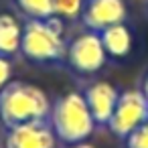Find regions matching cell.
<instances>
[{
	"mask_svg": "<svg viewBox=\"0 0 148 148\" xmlns=\"http://www.w3.org/2000/svg\"><path fill=\"white\" fill-rule=\"evenodd\" d=\"M49 95L27 81H8L0 89V124L6 130L31 122L49 120Z\"/></svg>",
	"mask_w": 148,
	"mask_h": 148,
	"instance_id": "obj_2",
	"label": "cell"
},
{
	"mask_svg": "<svg viewBox=\"0 0 148 148\" xmlns=\"http://www.w3.org/2000/svg\"><path fill=\"white\" fill-rule=\"evenodd\" d=\"M14 6L27 18H51L55 16V0H12Z\"/></svg>",
	"mask_w": 148,
	"mask_h": 148,
	"instance_id": "obj_11",
	"label": "cell"
},
{
	"mask_svg": "<svg viewBox=\"0 0 148 148\" xmlns=\"http://www.w3.org/2000/svg\"><path fill=\"white\" fill-rule=\"evenodd\" d=\"M140 91L146 95V99H148V73L144 75V79H142V85H140Z\"/></svg>",
	"mask_w": 148,
	"mask_h": 148,
	"instance_id": "obj_16",
	"label": "cell"
},
{
	"mask_svg": "<svg viewBox=\"0 0 148 148\" xmlns=\"http://www.w3.org/2000/svg\"><path fill=\"white\" fill-rule=\"evenodd\" d=\"M49 124L61 144L85 142L95 130V122L87 108V101L83 93L77 91L63 93L51 103Z\"/></svg>",
	"mask_w": 148,
	"mask_h": 148,
	"instance_id": "obj_3",
	"label": "cell"
},
{
	"mask_svg": "<svg viewBox=\"0 0 148 148\" xmlns=\"http://www.w3.org/2000/svg\"><path fill=\"white\" fill-rule=\"evenodd\" d=\"M21 55L35 65H61L67 55L65 25L59 16L27 18L21 37Z\"/></svg>",
	"mask_w": 148,
	"mask_h": 148,
	"instance_id": "obj_1",
	"label": "cell"
},
{
	"mask_svg": "<svg viewBox=\"0 0 148 148\" xmlns=\"http://www.w3.org/2000/svg\"><path fill=\"white\" fill-rule=\"evenodd\" d=\"M63 148H95L89 142H77V144H63Z\"/></svg>",
	"mask_w": 148,
	"mask_h": 148,
	"instance_id": "obj_15",
	"label": "cell"
},
{
	"mask_svg": "<svg viewBox=\"0 0 148 148\" xmlns=\"http://www.w3.org/2000/svg\"><path fill=\"white\" fill-rule=\"evenodd\" d=\"M83 97L87 101V108L93 116L95 126L108 128V122H110V118L116 110L120 91L108 81H95V83H91L83 89Z\"/></svg>",
	"mask_w": 148,
	"mask_h": 148,
	"instance_id": "obj_8",
	"label": "cell"
},
{
	"mask_svg": "<svg viewBox=\"0 0 148 148\" xmlns=\"http://www.w3.org/2000/svg\"><path fill=\"white\" fill-rule=\"evenodd\" d=\"M57 142L49 120L8 128L4 136V148H57Z\"/></svg>",
	"mask_w": 148,
	"mask_h": 148,
	"instance_id": "obj_7",
	"label": "cell"
},
{
	"mask_svg": "<svg viewBox=\"0 0 148 148\" xmlns=\"http://www.w3.org/2000/svg\"><path fill=\"white\" fill-rule=\"evenodd\" d=\"M83 10V0H55V16L61 21H79Z\"/></svg>",
	"mask_w": 148,
	"mask_h": 148,
	"instance_id": "obj_12",
	"label": "cell"
},
{
	"mask_svg": "<svg viewBox=\"0 0 148 148\" xmlns=\"http://www.w3.org/2000/svg\"><path fill=\"white\" fill-rule=\"evenodd\" d=\"M99 39H101V45H103L108 57L124 59V57L130 55V49H132V33L126 27V23H120V25H114V27L103 29L99 33Z\"/></svg>",
	"mask_w": 148,
	"mask_h": 148,
	"instance_id": "obj_9",
	"label": "cell"
},
{
	"mask_svg": "<svg viewBox=\"0 0 148 148\" xmlns=\"http://www.w3.org/2000/svg\"><path fill=\"white\" fill-rule=\"evenodd\" d=\"M10 75H12V67H10V59H4L0 57V89H2L8 81H10Z\"/></svg>",
	"mask_w": 148,
	"mask_h": 148,
	"instance_id": "obj_14",
	"label": "cell"
},
{
	"mask_svg": "<svg viewBox=\"0 0 148 148\" xmlns=\"http://www.w3.org/2000/svg\"><path fill=\"white\" fill-rule=\"evenodd\" d=\"M21 37L23 27L18 21L8 12H0V57L12 59L16 53H21Z\"/></svg>",
	"mask_w": 148,
	"mask_h": 148,
	"instance_id": "obj_10",
	"label": "cell"
},
{
	"mask_svg": "<svg viewBox=\"0 0 148 148\" xmlns=\"http://www.w3.org/2000/svg\"><path fill=\"white\" fill-rule=\"evenodd\" d=\"M148 122V99L140 89H126L120 93L116 110L108 122V130L124 140L138 126Z\"/></svg>",
	"mask_w": 148,
	"mask_h": 148,
	"instance_id": "obj_5",
	"label": "cell"
},
{
	"mask_svg": "<svg viewBox=\"0 0 148 148\" xmlns=\"http://www.w3.org/2000/svg\"><path fill=\"white\" fill-rule=\"evenodd\" d=\"M122 142L126 148H148V122H144L134 132H130Z\"/></svg>",
	"mask_w": 148,
	"mask_h": 148,
	"instance_id": "obj_13",
	"label": "cell"
},
{
	"mask_svg": "<svg viewBox=\"0 0 148 148\" xmlns=\"http://www.w3.org/2000/svg\"><path fill=\"white\" fill-rule=\"evenodd\" d=\"M106 61H108V53L101 45L99 33L85 31L67 43L65 63L73 73L81 77L95 75L99 69H103Z\"/></svg>",
	"mask_w": 148,
	"mask_h": 148,
	"instance_id": "obj_4",
	"label": "cell"
},
{
	"mask_svg": "<svg viewBox=\"0 0 148 148\" xmlns=\"http://www.w3.org/2000/svg\"><path fill=\"white\" fill-rule=\"evenodd\" d=\"M128 8L124 0H83V10L79 21L87 31L101 33L108 27L126 23Z\"/></svg>",
	"mask_w": 148,
	"mask_h": 148,
	"instance_id": "obj_6",
	"label": "cell"
}]
</instances>
